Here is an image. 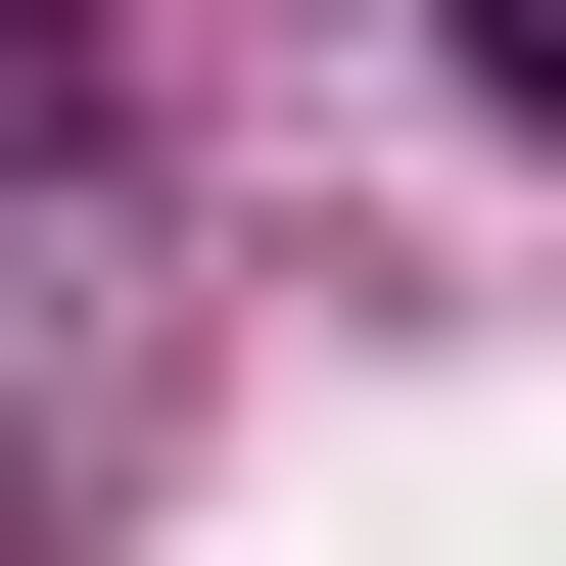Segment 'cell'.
<instances>
[{
  "label": "cell",
  "instance_id": "obj_1",
  "mask_svg": "<svg viewBox=\"0 0 566 566\" xmlns=\"http://www.w3.org/2000/svg\"><path fill=\"white\" fill-rule=\"evenodd\" d=\"M95 142H142V48H95V0H0V237H48Z\"/></svg>",
  "mask_w": 566,
  "mask_h": 566
},
{
  "label": "cell",
  "instance_id": "obj_2",
  "mask_svg": "<svg viewBox=\"0 0 566 566\" xmlns=\"http://www.w3.org/2000/svg\"><path fill=\"white\" fill-rule=\"evenodd\" d=\"M472 95H520V142H566V0H472Z\"/></svg>",
  "mask_w": 566,
  "mask_h": 566
}]
</instances>
